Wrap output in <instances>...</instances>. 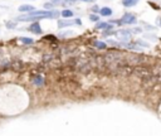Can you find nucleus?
Instances as JSON below:
<instances>
[{
    "instance_id": "f257e3e1",
    "label": "nucleus",
    "mask_w": 161,
    "mask_h": 136,
    "mask_svg": "<svg viewBox=\"0 0 161 136\" xmlns=\"http://www.w3.org/2000/svg\"><path fill=\"white\" fill-rule=\"evenodd\" d=\"M111 23H118V24H121V25H123V24H128V25H132V24H135L136 23V17L133 15V14H131V13H126L120 20H112Z\"/></svg>"
},
{
    "instance_id": "f03ea898",
    "label": "nucleus",
    "mask_w": 161,
    "mask_h": 136,
    "mask_svg": "<svg viewBox=\"0 0 161 136\" xmlns=\"http://www.w3.org/2000/svg\"><path fill=\"white\" fill-rule=\"evenodd\" d=\"M115 37H116V38H117L120 42L126 43V42H128V41H130L131 34H130V30H126V29H120V30H117V32L115 33Z\"/></svg>"
},
{
    "instance_id": "7ed1b4c3",
    "label": "nucleus",
    "mask_w": 161,
    "mask_h": 136,
    "mask_svg": "<svg viewBox=\"0 0 161 136\" xmlns=\"http://www.w3.org/2000/svg\"><path fill=\"white\" fill-rule=\"evenodd\" d=\"M29 30L32 32V33H34V34H42V28H40V25L35 22V23H33L30 27H29Z\"/></svg>"
},
{
    "instance_id": "20e7f679",
    "label": "nucleus",
    "mask_w": 161,
    "mask_h": 136,
    "mask_svg": "<svg viewBox=\"0 0 161 136\" xmlns=\"http://www.w3.org/2000/svg\"><path fill=\"white\" fill-rule=\"evenodd\" d=\"M73 24H75V23H74V22H72V20H67V19H64V20H59V22H58V27H59V28L70 27V25H73Z\"/></svg>"
},
{
    "instance_id": "39448f33",
    "label": "nucleus",
    "mask_w": 161,
    "mask_h": 136,
    "mask_svg": "<svg viewBox=\"0 0 161 136\" xmlns=\"http://www.w3.org/2000/svg\"><path fill=\"white\" fill-rule=\"evenodd\" d=\"M100 14H101L102 17H111V15H112V9L105 7V8L100 9Z\"/></svg>"
},
{
    "instance_id": "423d86ee",
    "label": "nucleus",
    "mask_w": 161,
    "mask_h": 136,
    "mask_svg": "<svg viewBox=\"0 0 161 136\" xmlns=\"http://www.w3.org/2000/svg\"><path fill=\"white\" fill-rule=\"evenodd\" d=\"M137 3H138V0H122V4H123V7H126V8L133 7V5H136Z\"/></svg>"
},
{
    "instance_id": "0eeeda50",
    "label": "nucleus",
    "mask_w": 161,
    "mask_h": 136,
    "mask_svg": "<svg viewBox=\"0 0 161 136\" xmlns=\"http://www.w3.org/2000/svg\"><path fill=\"white\" fill-rule=\"evenodd\" d=\"M60 15H62L64 19H68V18H72V17H73V12L69 10V9H64V10L60 13Z\"/></svg>"
},
{
    "instance_id": "6e6552de",
    "label": "nucleus",
    "mask_w": 161,
    "mask_h": 136,
    "mask_svg": "<svg viewBox=\"0 0 161 136\" xmlns=\"http://www.w3.org/2000/svg\"><path fill=\"white\" fill-rule=\"evenodd\" d=\"M19 12H29V13H32V12H34V7H32V5H22V7H19Z\"/></svg>"
},
{
    "instance_id": "1a4fd4ad",
    "label": "nucleus",
    "mask_w": 161,
    "mask_h": 136,
    "mask_svg": "<svg viewBox=\"0 0 161 136\" xmlns=\"http://www.w3.org/2000/svg\"><path fill=\"white\" fill-rule=\"evenodd\" d=\"M96 28H97V29H111L112 25L108 24V23H98V24L96 25Z\"/></svg>"
},
{
    "instance_id": "9d476101",
    "label": "nucleus",
    "mask_w": 161,
    "mask_h": 136,
    "mask_svg": "<svg viewBox=\"0 0 161 136\" xmlns=\"http://www.w3.org/2000/svg\"><path fill=\"white\" fill-rule=\"evenodd\" d=\"M19 41L24 44H33V39L32 38H25V37H20Z\"/></svg>"
},
{
    "instance_id": "9b49d317",
    "label": "nucleus",
    "mask_w": 161,
    "mask_h": 136,
    "mask_svg": "<svg viewBox=\"0 0 161 136\" xmlns=\"http://www.w3.org/2000/svg\"><path fill=\"white\" fill-rule=\"evenodd\" d=\"M34 83H35L37 86H42V84H43V78H42L40 76H37L35 79H34Z\"/></svg>"
},
{
    "instance_id": "f8f14e48",
    "label": "nucleus",
    "mask_w": 161,
    "mask_h": 136,
    "mask_svg": "<svg viewBox=\"0 0 161 136\" xmlns=\"http://www.w3.org/2000/svg\"><path fill=\"white\" fill-rule=\"evenodd\" d=\"M95 46H96L97 48H100V49H105V48H106V44L102 43V42H95Z\"/></svg>"
},
{
    "instance_id": "ddd939ff",
    "label": "nucleus",
    "mask_w": 161,
    "mask_h": 136,
    "mask_svg": "<svg viewBox=\"0 0 161 136\" xmlns=\"http://www.w3.org/2000/svg\"><path fill=\"white\" fill-rule=\"evenodd\" d=\"M53 5H54V4H53L52 2H50V3H45V4H44V9H52Z\"/></svg>"
},
{
    "instance_id": "4468645a",
    "label": "nucleus",
    "mask_w": 161,
    "mask_h": 136,
    "mask_svg": "<svg viewBox=\"0 0 161 136\" xmlns=\"http://www.w3.org/2000/svg\"><path fill=\"white\" fill-rule=\"evenodd\" d=\"M90 19L92 22H98V15H90Z\"/></svg>"
},
{
    "instance_id": "2eb2a0df",
    "label": "nucleus",
    "mask_w": 161,
    "mask_h": 136,
    "mask_svg": "<svg viewBox=\"0 0 161 136\" xmlns=\"http://www.w3.org/2000/svg\"><path fill=\"white\" fill-rule=\"evenodd\" d=\"M7 27H8L9 29H13V28H15V24L12 23V22H8V23H7Z\"/></svg>"
},
{
    "instance_id": "dca6fc26",
    "label": "nucleus",
    "mask_w": 161,
    "mask_h": 136,
    "mask_svg": "<svg viewBox=\"0 0 161 136\" xmlns=\"http://www.w3.org/2000/svg\"><path fill=\"white\" fill-rule=\"evenodd\" d=\"M69 34H73L72 32H64V33H60V37H68Z\"/></svg>"
},
{
    "instance_id": "f3484780",
    "label": "nucleus",
    "mask_w": 161,
    "mask_h": 136,
    "mask_svg": "<svg viewBox=\"0 0 161 136\" xmlns=\"http://www.w3.org/2000/svg\"><path fill=\"white\" fill-rule=\"evenodd\" d=\"M136 43H140L142 47H148V44H147V43H145V42H142V41H137Z\"/></svg>"
},
{
    "instance_id": "a211bd4d",
    "label": "nucleus",
    "mask_w": 161,
    "mask_h": 136,
    "mask_svg": "<svg viewBox=\"0 0 161 136\" xmlns=\"http://www.w3.org/2000/svg\"><path fill=\"white\" fill-rule=\"evenodd\" d=\"M74 23H75L77 25H82V22H80L79 19H75V20H74Z\"/></svg>"
},
{
    "instance_id": "6ab92c4d",
    "label": "nucleus",
    "mask_w": 161,
    "mask_h": 136,
    "mask_svg": "<svg viewBox=\"0 0 161 136\" xmlns=\"http://www.w3.org/2000/svg\"><path fill=\"white\" fill-rule=\"evenodd\" d=\"M97 10H98V7L97 5H93L92 7V12H97Z\"/></svg>"
},
{
    "instance_id": "aec40b11",
    "label": "nucleus",
    "mask_w": 161,
    "mask_h": 136,
    "mask_svg": "<svg viewBox=\"0 0 161 136\" xmlns=\"http://www.w3.org/2000/svg\"><path fill=\"white\" fill-rule=\"evenodd\" d=\"M80 2H95V0H80Z\"/></svg>"
}]
</instances>
